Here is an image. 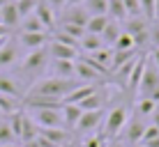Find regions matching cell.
<instances>
[{
    "mask_svg": "<svg viewBox=\"0 0 159 147\" xmlns=\"http://www.w3.org/2000/svg\"><path fill=\"white\" fill-rule=\"evenodd\" d=\"M76 85H79L76 78H56V76H48V78H42V80H37V83H32L25 94L48 97V99H58V101L65 103V97H67Z\"/></svg>",
    "mask_w": 159,
    "mask_h": 147,
    "instance_id": "obj_1",
    "label": "cell"
},
{
    "mask_svg": "<svg viewBox=\"0 0 159 147\" xmlns=\"http://www.w3.org/2000/svg\"><path fill=\"white\" fill-rule=\"evenodd\" d=\"M48 62H51V55H48V48H35V51H28L25 58L21 60V74L23 76H42L48 69Z\"/></svg>",
    "mask_w": 159,
    "mask_h": 147,
    "instance_id": "obj_2",
    "label": "cell"
},
{
    "mask_svg": "<svg viewBox=\"0 0 159 147\" xmlns=\"http://www.w3.org/2000/svg\"><path fill=\"white\" fill-rule=\"evenodd\" d=\"M127 119H129L127 106H116V108H113V110L104 117V129H102V133L106 136V140H116L118 136L122 133Z\"/></svg>",
    "mask_w": 159,
    "mask_h": 147,
    "instance_id": "obj_3",
    "label": "cell"
},
{
    "mask_svg": "<svg viewBox=\"0 0 159 147\" xmlns=\"http://www.w3.org/2000/svg\"><path fill=\"white\" fill-rule=\"evenodd\" d=\"M125 32L131 35L136 48L143 46V44H150V28H148V19H143V16H129V19H125Z\"/></svg>",
    "mask_w": 159,
    "mask_h": 147,
    "instance_id": "obj_4",
    "label": "cell"
},
{
    "mask_svg": "<svg viewBox=\"0 0 159 147\" xmlns=\"http://www.w3.org/2000/svg\"><path fill=\"white\" fill-rule=\"evenodd\" d=\"M32 119L39 124V129H65V119H62V108H35L30 110Z\"/></svg>",
    "mask_w": 159,
    "mask_h": 147,
    "instance_id": "obj_5",
    "label": "cell"
},
{
    "mask_svg": "<svg viewBox=\"0 0 159 147\" xmlns=\"http://www.w3.org/2000/svg\"><path fill=\"white\" fill-rule=\"evenodd\" d=\"M104 117H106V113H104V110H83L74 129L79 133H83V136L95 133L97 129H99V124L104 122Z\"/></svg>",
    "mask_w": 159,
    "mask_h": 147,
    "instance_id": "obj_6",
    "label": "cell"
},
{
    "mask_svg": "<svg viewBox=\"0 0 159 147\" xmlns=\"http://www.w3.org/2000/svg\"><path fill=\"white\" fill-rule=\"evenodd\" d=\"M157 88H159V69L150 62V58H148L145 69H143V78H141V83H139V92H141V97H152V92Z\"/></svg>",
    "mask_w": 159,
    "mask_h": 147,
    "instance_id": "obj_7",
    "label": "cell"
},
{
    "mask_svg": "<svg viewBox=\"0 0 159 147\" xmlns=\"http://www.w3.org/2000/svg\"><path fill=\"white\" fill-rule=\"evenodd\" d=\"M74 78L79 80V83H102L104 80V74L102 71H97L92 64H88L85 60H76V64H74Z\"/></svg>",
    "mask_w": 159,
    "mask_h": 147,
    "instance_id": "obj_8",
    "label": "cell"
},
{
    "mask_svg": "<svg viewBox=\"0 0 159 147\" xmlns=\"http://www.w3.org/2000/svg\"><path fill=\"white\" fill-rule=\"evenodd\" d=\"M16 44H19V48H25V51L44 48L48 44V35H46V32H19Z\"/></svg>",
    "mask_w": 159,
    "mask_h": 147,
    "instance_id": "obj_9",
    "label": "cell"
},
{
    "mask_svg": "<svg viewBox=\"0 0 159 147\" xmlns=\"http://www.w3.org/2000/svg\"><path fill=\"white\" fill-rule=\"evenodd\" d=\"M19 44H16V39H12V37H7L5 39V44L0 46V74H2V69L12 67V64L19 62Z\"/></svg>",
    "mask_w": 159,
    "mask_h": 147,
    "instance_id": "obj_10",
    "label": "cell"
},
{
    "mask_svg": "<svg viewBox=\"0 0 159 147\" xmlns=\"http://www.w3.org/2000/svg\"><path fill=\"white\" fill-rule=\"evenodd\" d=\"M46 48H48V55H51V60H79L81 58V51H76V48H72V46H67V44H60V41H48L46 44Z\"/></svg>",
    "mask_w": 159,
    "mask_h": 147,
    "instance_id": "obj_11",
    "label": "cell"
},
{
    "mask_svg": "<svg viewBox=\"0 0 159 147\" xmlns=\"http://www.w3.org/2000/svg\"><path fill=\"white\" fill-rule=\"evenodd\" d=\"M143 131H145V124L141 122L139 115H136V117L127 119V124H125V129H122V136L127 138L129 145H139L141 140H143Z\"/></svg>",
    "mask_w": 159,
    "mask_h": 147,
    "instance_id": "obj_12",
    "label": "cell"
},
{
    "mask_svg": "<svg viewBox=\"0 0 159 147\" xmlns=\"http://www.w3.org/2000/svg\"><path fill=\"white\" fill-rule=\"evenodd\" d=\"M88 19H90V14L85 12L83 5H69V7L62 9V23H72V25H81V28H85Z\"/></svg>",
    "mask_w": 159,
    "mask_h": 147,
    "instance_id": "obj_13",
    "label": "cell"
},
{
    "mask_svg": "<svg viewBox=\"0 0 159 147\" xmlns=\"http://www.w3.org/2000/svg\"><path fill=\"white\" fill-rule=\"evenodd\" d=\"M102 85L99 83H79L76 88L69 92L67 97H65V103H74V106H79L83 99H88L90 94H95L97 90H99Z\"/></svg>",
    "mask_w": 159,
    "mask_h": 147,
    "instance_id": "obj_14",
    "label": "cell"
},
{
    "mask_svg": "<svg viewBox=\"0 0 159 147\" xmlns=\"http://www.w3.org/2000/svg\"><path fill=\"white\" fill-rule=\"evenodd\" d=\"M0 94H9V97H16V99L23 101L25 90L16 78H12V76H7V74H0Z\"/></svg>",
    "mask_w": 159,
    "mask_h": 147,
    "instance_id": "obj_15",
    "label": "cell"
},
{
    "mask_svg": "<svg viewBox=\"0 0 159 147\" xmlns=\"http://www.w3.org/2000/svg\"><path fill=\"white\" fill-rule=\"evenodd\" d=\"M0 23H2L9 32L21 25V14H19V9H16L14 0H12V2H7L2 9H0Z\"/></svg>",
    "mask_w": 159,
    "mask_h": 147,
    "instance_id": "obj_16",
    "label": "cell"
},
{
    "mask_svg": "<svg viewBox=\"0 0 159 147\" xmlns=\"http://www.w3.org/2000/svg\"><path fill=\"white\" fill-rule=\"evenodd\" d=\"M35 14H37V19L44 23V28H46V30H53V28H56V9H53L48 2L39 0V2H37V7H35Z\"/></svg>",
    "mask_w": 159,
    "mask_h": 147,
    "instance_id": "obj_17",
    "label": "cell"
},
{
    "mask_svg": "<svg viewBox=\"0 0 159 147\" xmlns=\"http://www.w3.org/2000/svg\"><path fill=\"white\" fill-rule=\"evenodd\" d=\"M39 136L53 143L56 147H65L69 143V129H62V127H56V129H39Z\"/></svg>",
    "mask_w": 159,
    "mask_h": 147,
    "instance_id": "obj_18",
    "label": "cell"
},
{
    "mask_svg": "<svg viewBox=\"0 0 159 147\" xmlns=\"http://www.w3.org/2000/svg\"><path fill=\"white\" fill-rule=\"evenodd\" d=\"M74 60H51L48 67H51V76L56 78H74Z\"/></svg>",
    "mask_w": 159,
    "mask_h": 147,
    "instance_id": "obj_19",
    "label": "cell"
},
{
    "mask_svg": "<svg viewBox=\"0 0 159 147\" xmlns=\"http://www.w3.org/2000/svg\"><path fill=\"white\" fill-rule=\"evenodd\" d=\"M106 99H108V94L99 88L95 94H90L88 99L81 101L79 108H81V110H104V101H106Z\"/></svg>",
    "mask_w": 159,
    "mask_h": 147,
    "instance_id": "obj_20",
    "label": "cell"
},
{
    "mask_svg": "<svg viewBox=\"0 0 159 147\" xmlns=\"http://www.w3.org/2000/svg\"><path fill=\"white\" fill-rule=\"evenodd\" d=\"M122 35V23L120 21H111L108 19V23H106V28H104V32H102V41H104V46H113L118 41V37Z\"/></svg>",
    "mask_w": 159,
    "mask_h": 147,
    "instance_id": "obj_21",
    "label": "cell"
},
{
    "mask_svg": "<svg viewBox=\"0 0 159 147\" xmlns=\"http://www.w3.org/2000/svg\"><path fill=\"white\" fill-rule=\"evenodd\" d=\"M81 108L74 106V103H62V119H65V129H74L76 122L81 117Z\"/></svg>",
    "mask_w": 159,
    "mask_h": 147,
    "instance_id": "obj_22",
    "label": "cell"
},
{
    "mask_svg": "<svg viewBox=\"0 0 159 147\" xmlns=\"http://www.w3.org/2000/svg\"><path fill=\"white\" fill-rule=\"evenodd\" d=\"M99 48H104V41H102V37L99 35H85L81 37V53H95V51H99Z\"/></svg>",
    "mask_w": 159,
    "mask_h": 147,
    "instance_id": "obj_23",
    "label": "cell"
},
{
    "mask_svg": "<svg viewBox=\"0 0 159 147\" xmlns=\"http://www.w3.org/2000/svg\"><path fill=\"white\" fill-rule=\"evenodd\" d=\"M106 23H108V16H106V14L90 16V19H88V23H85V32H88V35H102L104 28H106Z\"/></svg>",
    "mask_w": 159,
    "mask_h": 147,
    "instance_id": "obj_24",
    "label": "cell"
},
{
    "mask_svg": "<svg viewBox=\"0 0 159 147\" xmlns=\"http://www.w3.org/2000/svg\"><path fill=\"white\" fill-rule=\"evenodd\" d=\"M21 32H46V28H44V23L39 19H37V14L32 12L30 16H25V19H21V25H19Z\"/></svg>",
    "mask_w": 159,
    "mask_h": 147,
    "instance_id": "obj_25",
    "label": "cell"
},
{
    "mask_svg": "<svg viewBox=\"0 0 159 147\" xmlns=\"http://www.w3.org/2000/svg\"><path fill=\"white\" fill-rule=\"evenodd\" d=\"M106 16H108L111 21H120V23H122V21L127 19V12H125V2H122V0H108Z\"/></svg>",
    "mask_w": 159,
    "mask_h": 147,
    "instance_id": "obj_26",
    "label": "cell"
},
{
    "mask_svg": "<svg viewBox=\"0 0 159 147\" xmlns=\"http://www.w3.org/2000/svg\"><path fill=\"white\" fill-rule=\"evenodd\" d=\"M145 62H148V58H139V62H136L134 71L129 74V80H127V88H129V90H139V83H141V78H143Z\"/></svg>",
    "mask_w": 159,
    "mask_h": 147,
    "instance_id": "obj_27",
    "label": "cell"
},
{
    "mask_svg": "<svg viewBox=\"0 0 159 147\" xmlns=\"http://www.w3.org/2000/svg\"><path fill=\"white\" fill-rule=\"evenodd\" d=\"M155 108H157V101H152L150 97H141L136 101V115L139 117H152Z\"/></svg>",
    "mask_w": 159,
    "mask_h": 147,
    "instance_id": "obj_28",
    "label": "cell"
},
{
    "mask_svg": "<svg viewBox=\"0 0 159 147\" xmlns=\"http://www.w3.org/2000/svg\"><path fill=\"white\" fill-rule=\"evenodd\" d=\"M83 7L90 16H97V14H106L108 9V0H83Z\"/></svg>",
    "mask_w": 159,
    "mask_h": 147,
    "instance_id": "obj_29",
    "label": "cell"
},
{
    "mask_svg": "<svg viewBox=\"0 0 159 147\" xmlns=\"http://www.w3.org/2000/svg\"><path fill=\"white\" fill-rule=\"evenodd\" d=\"M16 136L12 131V127H9L7 119H0V145H14Z\"/></svg>",
    "mask_w": 159,
    "mask_h": 147,
    "instance_id": "obj_30",
    "label": "cell"
},
{
    "mask_svg": "<svg viewBox=\"0 0 159 147\" xmlns=\"http://www.w3.org/2000/svg\"><path fill=\"white\" fill-rule=\"evenodd\" d=\"M131 48H136V44H134V39H131V35L125 32V28H122V35H120L118 41L113 44V51H131Z\"/></svg>",
    "mask_w": 159,
    "mask_h": 147,
    "instance_id": "obj_31",
    "label": "cell"
},
{
    "mask_svg": "<svg viewBox=\"0 0 159 147\" xmlns=\"http://www.w3.org/2000/svg\"><path fill=\"white\" fill-rule=\"evenodd\" d=\"M37 2H39V0H16L14 5H16V9H19L21 19H25V16H30L32 12H35Z\"/></svg>",
    "mask_w": 159,
    "mask_h": 147,
    "instance_id": "obj_32",
    "label": "cell"
},
{
    "mask_svg": "<svg viewBox=\"0 0 159 147\" xmlns=\"http://www.w3.org/2000/svg\"><path fill=\"white\" fill-rule=\"evenodd\" d=\"M141 2V14H143V19L148 21H155V16H157V0H139Z\"/></svg>",
    "mask_w": 159,
    "mask_h": 147,
    "instance_id": "obj_33",
    "label": "cell"
},
{
    "mask_svg": "<svg viewBox=\"0 0 159 147\" xmlns=\"http://www.w3.org/2000/svg\"><path fill=\"white\" fill-rule=\"evenodd\" d=\"M108 140H106V136H104L102 131H97V133H88L85 136V140H83V147H104Z\"/></svg>",
    "mask_w": 159,
    "mask_h": 147,
    "instance_id": "obj_34",
    "label": "cell"
},
{
    "mask_svg": "<svg viewBox=\"0 0 159 147\" xmlns=\"http://www.w3.org/2000/svg\"><path fill=\"white\" fill-rule=\"evenodd\" d=\"M60 32H65V35H72L74 39L81 41V37L85 35V28H81V25H72V23H60Z\"/></svg>",
    "mask_w": 159,
    "mask_h": 147,
    "instance_id": "obj_35",
    "label": "cell"
},
{
    "mask_svg": "<svg viewBox=\"0 0 159 147\" xmlns=\"http://www.w3.org/2000/svg\"><path fill=\"white\" fill-rule=\"evenodd\" d=\"M122 2H125L127 19H129V16H143V14H141V2H139V0H122Z\"/></svg>",
    "mask_w": 159,
    "mask_h": 147,
    "instance_id": "obj_36",
    "label": "cell"
},
{
    "mask_svg": "<svg viewBox=\"0 0 159 147\" xmlns=\"http://www.w3.org/2000/svg\"><path fill=\"white\" fill-rule=\"evenodd\" d=\"M150 41L155 44V48H159V28H150Z\"/></svg>",
    "mask_w": 159,
    "mask_h": 147,
    "instance_id": "obj_37",
    "label": "cell"
},
{
    "mask_svg": "<svg viewBox=\"0 0 159 147\" xmlns=\"http://www.w3.org/2000/svg\"><path fill=\"white\" fill-rule=\"evenodd\" d=\"M150 62L159 69V48H152V53H150Z\"/></svg>",
    "mask_w": 159,
    "mask_h": 147,
    "instance_id": "obj_38",
    "label": "cell"
},
{
    "mask_svg": "<svg viewBox=\"0 0 159 147\" xmlns=\"http://www.w3.org/2000/svg\"><path fill=\"white\" fill-rule=\"evenodd\" d=\"M152 124L159 129V103H157V108H155V113H152Z\"/></svg>",
    "mask_w": 159,
    "mask_h": 147,
    "instance_id": "obj_39",
    "label": "cell"
},
{
    "mask_svg": "<svg viewBox=\"0 0 159 147\" xmlns=\"http://www.w3.org/2000/svg\"><path fill=\"white\" fill-rule=\"evenodd\" d=\"M7 37H9V30L5 28L2 23H0V39H7Z\"/></svg>",
    "mask_w": 159,
    "mask_h": 147,
    "instance_id": "obj_40",
    "label": "cell"
},
{
    "mask_svg": "<svg viewBox=\"0 0 159 147\" xmlns=\"http://www.w3.org/2000/svg\"><path fill=\"white\" fill-rule=\"evenodd\" d=\"M145 147H159V136L157 138H152V140H148V143H143Z\"/></svg>",
    "mask_w": 159,
    "mask_h": 147,
    "instance_id": "obj_41",
    "label": "cell"
},
{
    "mask_svg": "<svg viewBox=\"0 0 159 147\" xmlns=\"http://www.w3.org/2000/svg\"><path fill=\"white\" fill-rule=\"evenodd\" d=\"M104 147H125V145L120 143V140H108V143L104 145Z\"/></svg>",
    "mask_w": 159,
    "mask_h": 147,
    "instance_id": "obj_42",
    "label": "cell"
},
{
    "mask_svg": "<svg viewBox=\"0 0 159 147\" xmlns=\"http://www.w3.org/2000/svg\"><path fill=\"white\" fill-rule=\"evenodd\" d=\"M69 5H83V0H67V7Z\"/></svg>",
    "mask_w": 159,
    "mask_h": 147,
    "instance_id": "obj_43",
    "label": "cell"
},
{
    "mask_svg": "<svg viewBox=\"0 0 159 147\" xmlns=\"http://www.w3.org/2000/svg\"><path fill=\"white\" fill-rule=\"evenodd\" d=\"M7 2H12V0H0V9H2L5 5H7Z\"/></svg>",
    "mask_w": 159,
    "mask_h": 147,
    "instance_id": "obj_44",
    "label": "cell"
},
{
    "mask_svg": "<svg viewBox=\"0 0 159 147\" xmlns=\"http://www.w3.org/2000/svg\"><path fill=\"white\" fill-rule=\"evenodd\" d=\"M155 12H157V16H155V19H159V0H157V9H155Z\"/></svg>",
    "mask_w": 159,
    "mask_h": 147,
    "instance_id": "obj_45",
    "label": "cell"
},
{
    "mask_svg": "<svg viewBox=\"0 0 159 147\" xmlns=\"http://www.w3.org/2000/svg\"><path fill=\"white\" fill-rule=\"evenodd\" d=\"M0 147H21V145H0Z\"/></svg>",
    "mask_w": 159,
    "mask_h": 147,
    "instance_id": "obj_46",
    "label": "cell"
},
{
    "mask_svg": "<svg viewBox=\"0 0 159 147\" xmlns=\"http://www.w3.org/2000/svg\"><path fill=\"white\" fill-rule=\"evenodd\" d=\"M131 147H145V145H143V143H139V145H131Z\"/></svg>",
    "mask_w": 159,
    "mask_h": 147,
    "instance_id": "obj_47",
    "label": "cell"
},
{
    "mask_svg": "<svg viewBox=\"0 0 159 147\" xmlns=\"http://www.w3.org/2000/svg\"><path fill=\"white\" fill-rule=\"evenodd\" d=\"M2 44H5V39H0V46H2Z\"/></svg>",
    "mask_w": 159,
    "mask_h": 147,
    "instance_id": "obj_48",
    "label": "cell"
},
{
    "mask_svg": "<svg viewBox=\"0 0 159 147\" xmlns=\"http://www.w3.org/2000/svg\"><path fill=\"white\" fill-rule=\"evenodd\" d=\"M157 28H159V19H157Z\"/></svg>",
    "mask_w": 159,
    "mask_h": 147,
    "instance_id": "obj_49",
    "label": "cell"
},
{
    "mask_svg": "<svg viewBox=\"0 0 159 147\" xmlns=\"http://www.w3.org/2000/svg\"><path fill=\"white\" fill-rule=\"evenodd\" d=\"M14 2H16V0H14Z\"/></svg>",
    "mask_w": 159,
    "mask_h": 147,
    "instance_id": "obj_50",
    "label": "cell"
}]
</instances>
